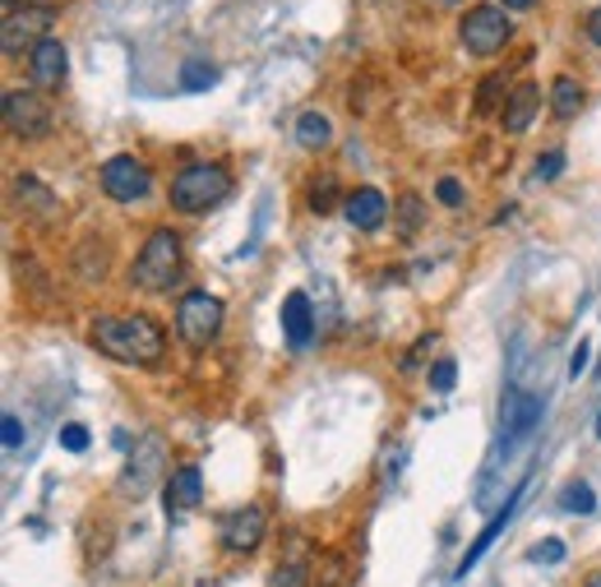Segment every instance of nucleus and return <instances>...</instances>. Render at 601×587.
Masks as SVG:
<instances>
[{
	"mask_svg": "<svg viewBox=\"0 0 601 587\" xmlns=\"http://www.w3.org/2000/svg\"><path fill=\"white\" fill-rule=\"evenodd\" d=\"M537 559H546V565H560V559H564V542H556V537L541 542V546H537Z\"/></svg>",
	"mask_w": 601,
	"mask_h": 587,
	"instance_id": "nucleus-31",
	"label": "nucleus"
},
{
	"mask_svg": "<svg viewBox=\"0 0 601 587\" xmlns=\"http://www.w3.org/2000/svg\"><path fill=\"white\" fill-rule=\"evenodd\" d=\"M509 38H514V23L505 6H473L458 19V42L473 56H495V51L509 46Z\"/></svg>",
	"mask_w": 601,
	"mask_h": 587,
	"instance_id": "nucleus-4",
	"label": "nucleus"
},
{
	"mask_svg": "<svg viewBox=\"0 0 601 587\" xmlns=\"http://www.w3.org/2000/svg\"><path fill=\"white\" fill-rule=\"evenodd\" d=\"M61 444H65L70 453H84V449H89V430H84V426H65V430H61Z\"/></svg>",
	"mask_w": 601,
	"mask_h": 587,
	"instance_id": "nucleus-30",
	"label": "nucleus"
},
{
	"mask_svg": "<svg viewBox=\"0 0 601 587\" xmlns=\"http://www.w3.org/2000/svg\"><path fill=\"white\" fill-rule=\"evenodd\" d=\"M218 328H222V301L218 296H208V292H186L176 305V334L186 347L204 352L208 343L218 338Z\"/></svg>",
	"mask_w": 601,
	"mask_h": 587,
	"instance_id": "nucleus-5",
	"label": "nucleus"
},
{
	"mask_svg": "<svg viewBox=\"0 0 601 587\" xmlns=\"http://www.w3.org/2000/svg\"><path fill=\"white\" fill-rule=\"evenodd\" d=\"M500 97H505V80H500V74H490V80L481 84V93H477V112L490 116L495 107H500Z\"/></svg>",
	"mask_w": 601,
	"mask_h": 587,
	"instance_id": "nucleus-24",
	"label": "nucleus"
},
{
	"mask_svg": "<svg viewBox=\"0 0 601 587\" xmlns=\"http://www.w3.org/2000/svg\"><path fill=\"white\" fill-rule=\"evenodd\" d=\"M343 218L356 227V232H375V227L388 218V199L375 186H361L343 199Z\"/></svg>",
	"mask_w": 601,
	"mask_h": 587,
	"instance_id": "nucleus-10",
	"label": "nucleus"
},
{
	"mask_svg": "<svg viewBox=\"0 0 601 587\" xmlns=\"http://www.w3.org/2000/svg\"><path fill=\"white\" fill-rule=\"evenodd\" d=\"M102 190H107V199H116V203H135V199H144L148 190H153V171L135 158V153H121V158H107L102 163Z\"/></svg>",
	"mask_w": 601,
	"mask_h": 587,
	"instance_id": "nucleus-6",
	"label": "nucleus"
},
{
	"mask_svg": "<svg viewBox=\"0 0 601 587\" xmlns=\"http://www.w3.org/2000/svg\"><path fill=\"white\" fill-rule=\"evenodd\" d=\"M167 514H190V509H199V500H204V476H199V468H176L172 476H167Z\"/></svg>",
	"mask_w": 601,
	"mask_h": 587,
	"instance_id": "nucleus-13",
	"label": "nucleus"
},
{
	"mask_svg": "<svg viewBox=\"0 0 601 587\" xmlns=\"http://www.w3.org/2000/svg\"><path fill=\"white\" fill-rule=\"evenodd\" d=\"M259 542H265V509L246 504V509H237V514H227V523H222V551L246 555Z\"/></svg>",
	"mask_w": 601,
	"mask_h": 587,
	"instance_id": "nucleus-9",
	"label": "nucleus"
},
{
	"mask_svg": "<svg viewBox=\"0 0 601 587\" xmlns=\"http://www.w3.org/2000/svg\"><path fill=\"white\" fill-rule=\"evenodd\" d=\"M269 587H305V569L301 565H287V569H278L269 578Z\"/></svg>",
	"mask_w": 601,
	"mask_h": 587,
	"instance_id": "nucleus-29",
	"label": "nucleus"
},
{
	"mask_svg": "<svg viewBox=\"0 0 601 587\" xmlns=\"http://www.w3.org/2000/svg\"><path fill=\"white\" fill-rule=\"evenodd\" d=\"M231 190V176L218 163H190L186 171L172 181V209L180 213H208L214 203H222Z\"/></svg>",
	"mask_w": 601,
	"mask_h": 587,
	"instance_id": "nucleus-3",
	"label": "nucleus"
},
{
	"mask_svg": "<svg viewBox=\"0 0 601 587\" xmlns=\"http://www.w3.org/2000/svg\"><path fill=\"white\" fill-rule=\"evenodd\" d=\"M458 385V366L454 361H435V370H431V389L435 394H449Z\"/></svg>",
	"mask_w": 601,
	"mask_h": 587,
	"instance_id": "nucleus-26",
	"label": "nucleus"
},
{
	"mask_svg": "<svg viewBox=\"0 0 601 587\" xmlns=\"http://www.w3.org/2000/svg\"><path fill=\"white\" fill-rule=\"evenodd\" d=\"M583 366H588V347H579V352H573V366H569V370H573V379L583 375Z\"/></svg>",
	"mask_w": 601,
	"mask_h": 587,
	"instance_id": "nucleus-34",
	"label": "nucleus"
},
{
	"mask_svg": "<svg viewBox=\"0 0 601 587\" xmlns=\"http://www.w3.org/2000/svg\"><path fill=\"white\" fill-rule=\"evenodd\" d=\"M163 472V449L158 444H144V458H139V463H129V472H125V495H144L148 486H153V476H158Z\"/></svg>",
	"mask_w": 601,
	"mask_h": 587,
	"instance_id": "nucleus-16",
	"label": "nucleus"
},
{
	"mask_svg": "<svg viewBox=\"0 0 601 587\" xmlns=\"http://www.w3.org/2000/svg\"><path fill=\"white\" fill-rule=\"evenodd\" d=\"M541 421V398L532 394H509L500 412V440H522L532 436V426Z\"/></svg>",
	"mask_w": 601,
	"mask_h": 587,
	"instance_id": "nucleus-11",
	"label": "nucleus"
},
{
	"mask_svg": "<svg viewBox=\"0 0 601 587\" xmlns=\"http://www.w3.org/2000/svg\"><path fill=\"white\" fill-rule=\"evenodd\" d=\"M333 203H338V181H333V176H315V186H310V209L329 213Z\"/></svg>",
	"mask_w": 601,
	"mask_h": 587,
	"instance_id": "nucleus-23",
	"label": "nucleus"
},
{
	"mask_svg": "<svg viewBox=\"0 0 601 587\" xmlns=\"http://www.w3.org/2000/svg\"><path fill=\"white\" fill-rule=\"evenodd\" d=\"M560 171H564V153H546V158H537V167H532L537 181H556Z\"/></svg>",
	"mask_w": 601,
	"mask_h": 587,
	"instance_id": "nucleus-27",
	"label": "nucleus"
},
{
	"mask_svg": "<svg viewBox=\"0 0 601 587\" xmlns=\"http://www.w3.org/2000/svg\"><path fill=\"white\" fill-rule=\"evenodd\" d=\"M588 38L601 46V10H592V14H588Z\"/></svg>",
	"mask_w": 601,
	"mask_h": 587,
	"instance_id": "nucleus-33",
	"label": "nucleus"
},
{
	"mask_svg": "<svg viewBox=\"0 0 601 587\" xmlns=\"http://www.w3.org/2000/svg\"><path fill=\"white\" fill-rule=\"evenodd\" d=\"M398 213H403V237H412L416 227H422V199L403 195V199H398Z\"/></svg>",
	"mask_w": 601,
	"mask_h": 587,
	"instance_id": "nucleus-25",
	"label": "nucleus"
},
{
	"mask_svg": "<svg viewBox=\"0 0 601 587\" xmlns=\"http://www.w3.org/2000/svg\"><path fill=\"white\" fill-rule=\"evenodd\" d=\"M282 334L292 347H305L310 334H315V315H310V296L305 292H292L282 301Z\"/></svg>",
	"mask_w": 601,
	"mask_h": 587,
	"instance_id": "nucleus-14",
	"label": "nucleus"
},
{
	"mask_svg": "<svg viewBox=\"0 0 601 587\" xmlns=\"http://www.w3.org/2000/svg\"><path fill=\"white\" fill-rule=\"evenodd\" d=\"M180 250H186V245H180V237L172 232V227H158V232L144 241L129 283H135L139 292H167L180 277Z\"/></svg>",
	"mask_w": 601,
	"mask_h": 587,
	"instance_id": "nucleus-2",
	"label": "nucleus"
},
{
	"mask_svg": "<svg viewBox=\"0 0 601 587\" xmlns=\"http://www.w3.org/2000/svg\"><path fill=\"white\" fill-rule=\"evenodd\" d=\"M6 130L14 139H42L51 130V107H46V97L33 93V88H14L6 93Z\"/></svg>",
	"mask_w": 601,
	"mask_h": 587,
	"instance_id": "nucleus-7",
	"label": "nucleus"
},
{
	"mask_svg": "<svg viewBox=\"0 0 601 587\" xmlns=\"http://www.w3.org/2000/svg\"><path fill=\"white\" fill-rule=\"evenodd\" d=\"M588 587H601V574H597V578H592V583H588Z\"/></svg>",
	"mask_w": 601,
	"mask_h": 587,
	"instance_id": "nucleus-36",
	"label": "nucleus"
},
{
	"mask_svg": "<svg viewBox=\"0 0 601 587\" xmlns=\"http://www.w3.org/2000/svg\"><path fill=\"white\" fill-rule=\"evenodd\" d=\"M551 107H556V116H560V120L579 116V112H583V88H579V80H569V74H560V80L551 84Z\"/></svg>",
	"mask_w": 601,
	"mask_h": 587,
	"instance_id": "nucleus-18",
	"label": "nucleus"
},
{
	"mask_svg": "<svg viewBox=\"0 0 601 587\" xmlns=\"http://www.w3.org/2000/svg\"><path fill=\"white\" fill-rule=\"evenodd\" d=\"M33 84L38 88H61L65 84V70H70V56H65V46L56 38H46L33 46Z\"/></svg>",
	"mask_w": 601,
	"mask_h": 587,
	"instance_id": "nucleus-12",
	"label": "nucleus"
},
{
	"mask_svg": "<svg viewBox=\"0 0 601 587\" xmlns=\"http://www.w3.org/2000/svg\"><path fill=\"white\" fill-rule=\"evenodd\" d=\"M218 84V70L208 65V61H190L186 70H180V88H190V93H204V88H214Z\"/></svg>",
	"mask_w": 601,
	"mask_h": 587,
	"instance_id": "nucleus-22",
	"label": "nucleus"
},
{
	"mask_svg": "<svg viewBox=\"0 0 601 587\" xmlns=\"http://www.w3.org/2000/svg\"><path fill=\"white\" fill-rule=\"evenodd\" d=\"M93 343L125 366H158L167 352V334L148 315H102L93 319Z\"/></svg>",
	"mask_w": 601,
	"mask_h": 587,
	"instance_id": "nucleus-1",
	"label": "nucleus"
},
{
	"mask_svg": "<svg viewBox=\"0 0 601 587\" xmlns=\"http://www.w3.org/2000/svg\"><path fill=\"white\" fill-rule=\"evenodd\" d=\"M435 199H439V203H449V209H458V203H463V186L454 181V176H444V181L435 186Z\"/></svg>",
	"mask_w": 601,
	"mask_h": 587,
	"instance_id": "nucleus-28",
	"label": "nucleus"
},
{
	"mask_svg": "<svg viewBox=\"0 0 601 587\" xmlns=\"http://www.w3.org/2000/svg\"><path fill=\"white\" fill-rule=\"evenodd\" d=\"M597 440H601V417H597Z\"/></svg>",
	"mask_w": 601,
	"mask_h": 587,
	"instance_id": "nucleus-37",
	"label": "nucleus"
},
{
	"mask_svg": "<svg viewBox=\"0 0 601 587\" xmlns=\"http://www.w3.org/2000/svg\"><path fill=\"white\" fill-rule=\"evenodd\" d=\"M0 430H6V444H10V449L23 444V426H19V417H6V426H0Z\"/></svg>",
	"mask_w": 601,
	"mask_h": 587,
	"instance_id": "nucleus-32",
	"label": "nucleus"
},
{
	"mask_svg": "<svg viewBox=\"0 0 601 587\" xmlns=\"http://www.w3.org/2000/svg\"><path fill=\"white\" fill-rule=\"evenodd\" d=\"M297 144H301V148H329V144H333V125H329V116L305 112V116L297 120Z\"/></svg>",
	"mask_w": 601,
	"mask_h": 587,
	"instance_id": "nucleus-19",
	"label": "nucleus"
},
{
	"mask_svg": "<svg viewBox=\"0 0 601 587\" xmlns=\"http://www.w3.org/2000/svg\"><path fill=\"white\" fill-rule=\"evenodd\" d=\"M514 504H518V495H509V500H505V509H500V514H495V523H490V527L481 532V537H477L473 546H467V555H463V565L454 569V578H463V574H467V569H473V565H477V559L486 555V546H490L495 537H500V532H505V523H509V514H514Z\"/></svg>",
	"mask_w": 601,
	"mask_h": 587,
	"instance_id": "nucleus-17",
	"label": "nucleus"
},
{
	"mask_svg": "<svg viewBox=\"0 0 601 587\" xmlns=\"http://www.w3.org/2000/svg\"><path fill=\"white\" fill-rule=\"evenodd\" d=\"M500 6H505V10H532L537 0H500Z\"/></svg>",
	"mask_w": 601,
	"mask_h": 587,
	"instance_id": "nucleus-35",
	"label": "nucleus"
},
{
	"mask_svg": "<svg viewBox=\"0 0 601 587\" xmlns=\"http://www.w3.org/2000/svg\"><path fill=\"white\" fill-rule=\"evenodd\" d=\"M14 195L23 203H33V209H42V213H56V199L38 186V176H14Z\"/></svg>",
	"mask_w": 601,
	"mask_h": 587,
	"instance_id": "nucleus-21",
	"label": "nucleus"
},
{
	"mask_svg": "<svg viewBox=\"0 0 601 587\" xmlns=\"http://www.w3.org/2000/svg\"><path fill=\"white\" fill-rule=\"evenodd\" d=\"M537 112H541V88L537 84H518L514 93H509V102H505V130L509 135H522L528 125L537 120Z\"/></svg>",
	"mask_w": 601,
	"mask_h": 587,
	"instance_id": "nucleus-15",
	"label": "nucleus"
},
{
	"mask_svg": "<svg viewBox=\"0 0 601 587\" xmlns=\"http://www.w3.org/2000/svg\"><path fill=\"white\" fill-rule=\"evenodd\" d=\"M46 29H51V10H46V6L10 10V14H6V33H0V46H6V56H19L23 46L46 42V38H42Z\"/></svg>",
	"mask_w": 601,
	"mask_h": 587,
	"instance_id": "nucleus-8",
	"label": "nucleus"
},
{
	"mask_svg": "<svg viewBox=\"0 0 601 587\" xmlns=\"http://www.w3.org/2000/svg\"><path fill=\"white\" fill-rule=\"evenodd\" d=\"M560 509H564V514H592L597 495H592L588 481H573V486H564V491H560Z\"/></svg>",
	"mask_w": 601,
	"mask_h": 587,
	"instance_id": "nucleus-20",
	"label": "nucleus"
},
{
	"mask_svg": "<svg viewBox=\"0 0 601 587\" xmlns=\"http://www.w3.org/2000/svg\"><path fill=\"white\" fill-rule=\"evenodd\" d=\"M444 6H458V0H444Z\"/></svg>",
	"mask_w": 601,
	"mask_h": 587,
	"instance_id": "nucleus-38",
	"label": "nucleus"
}]
</instances>
